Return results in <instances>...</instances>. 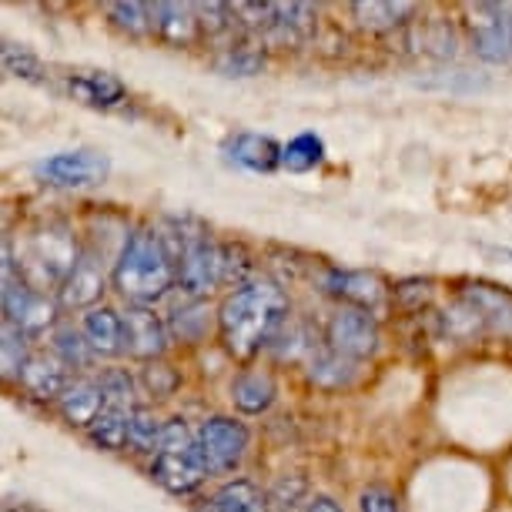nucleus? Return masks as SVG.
I'll return each instance as SVG.
<instances>
[{
	"instance_id": "1",
	"label": "nucleus",
	"mask_w": 512,
	"mask_h": 512,
	"mask_svg": "<svg viewBox=\"0 0 512 512\" xmlns=\"http://www.w3.org/2000/svg\"><path fill=\"white\" fill-rule=\"evenodd\" d=\"M288 318V298L272 278H255L231 292L218 308V332L235 359H251L275 342Z\"/></svg>"
},
{
	"instance_id": "2",
	"label": "nucleus",
	"mask_w": 512,
	"mask_h": 512,
	"mask_svg": "<svg viewBox=\"0 0 512 512\" xmlns=\"http://www.w3.org/2000/svg\"><path fill=\"white\" fill-rule=\"evenodd\" d=\"M178 251L164 241L158 231H134L124 238L114 262V288L128 298L131 305H151L161 295H168V288L178 282Z\"/></svg>"
},
{
	"instance_id": "3",
	"label": "nucleus",
	"mask_w": 512,
	"mask_h": 512,
	"mask_svg": "<svg viewBox=\"0 0 512 512\" xmlns=\"http://www.w3.org/2000/svg\"><path fill=\"white\" fill-rule=\"evenodd\" d=\"M245 449H248L245 422L228 419V415H211L195 432V452L205 462L208 476L211 472H231L245 459Z\"/></svg>"
},
{
	"instance_id": "4",
	"label": "nucleus",
	"mask_w": 512,
	"mask_h": 512,
	"mask_svg": "<svg viewBox=\"0 0 512 512\" xmlns=\"http://www.w3.org/2000/svg\"><path fill=\"white\" fill-rule=\"evenodd\" d=\"M225 282V251L208 235H185L181 245V265H178V285L185 288L191 298L211 295Z\"/></svg>"
},
{
	"instance_id": "5",
	"label": "nucleus",
	"mask_w": 512,
	"mask_h": 512,
	"mask_svg": "<svg viewBox=\"0 0 512 512\" xmlns=\"http://www.w3.org/2000/svg\"><path fill=\"white\" fill-rule=\"evenodd\" d=\"M325 335H328V349L355 362L372 359L382 345V332H379L375 315L362 312V308H349V305H342L328 318Z\"/></svg>"
},
{
	"instance_id": "6",
	"label": "nucleus",
	"mask_w": 512,
	"mask_h": 512,
	"mask_svg": "<svg viewBox=\"0 0 512 512\" xmlns=\"http://www.w3.org/2000/svg\"><path fill=\"white\" fill-rule=\"evenodd\" d=\"M466 27L472 37V47L482 61L502 64L512 57V7L502 4H469L466 7Z\"/></svg>"
},
{
	"instance_id": "7",
	"label": "nucleus",
	"mask_w": 512,
	"mask_h": 512,
	"mask_svg": "<svg viewBox=\"0 0 512 512\" xmlns=\"http://www.w3.org/2000/svg\"><path fill=\"white\" fill-rule=\"evenodd\" d=\"M111 171V161L101 151H61L37 164V175L54 188H91L101 185Z\"/></svg>"
},
{
	"instance_id": "8",
	"label": "nucleus",
	"mask_w": 512,
	"mask_h": 512,
	"mask_svg": "<svg viewBox=\"0 0 512 512\" xmlns=\"http://www.w3.org/2000/svg\"><path fill=\"white\" fill-rule=\"evenodd\" d=\"M77 258L81 255H77V248H74V238L67 235L64 228H47V231L31 235V251H27L24 268L37 265L47 282H54L57 288H61L64 278L71 275V268L77 265Z\"/></svg>"
},
{
	"instance_id": "9",
	"label": "nucleus",
	"mask_w": 512,
	"mask_h": 512,
	"mask_svg": "<svg viewBox=\"0 0 512 512\" xmlns=\"http://www.w3.org/2000/svg\"><path fill=\"white\" fill-rule=\"evenodd\" d=\"M322 288L349 308L375 315L385 305V282L375 272H352V268H328Z\"/></svg>"
},
{
	"instance_id": "10",
	"label": "nucleus",
	"mask_w": 512,
	"mask_h": 512,
	"mask_svg": "<svg viewBox=\"0 0 512 512\" xmlns=\"http://www.w3.org/2000/svg\"><path fill=\"white\" fill-rule=\"evenodd\" d=\"M121 318H124V349H128L134 359H144V362L161 359L164 349H168V328L154 315V308L128 305V312Z\"/></svg>"
},
{
	"instance_id": "11",
	"label": "nucleus",
	"mask_w": 512,
	"mask_h": 512,
	"mask_svg": "<svg viewBox=\"0 0 512 512\" xmlns=\"http://www.w3.org/2000/svg\"><path fill=\"white\" fill-rule=\"evenodd\" d=\"M208 469L205 462L198 459L195 446L188 452H158L151 462V479L158 482L161 489L175 492V496H188V492H195L201 482H205Z\"/></svg>"
},
{
	"instance_id": "12",
	"label": "nucleus",
	"mask_w": 512,
	"mask_h": 512,
	"mask_svg": "<svg viewBox=\"0 0 512 512\" xmlns=\"http://www.w3.org/2000/svg\"><path fill=\"white\" fill-rule=\"evenodd\" d=\"M462 302H469L472 308H476L482 332L502 335L512 342V295L506 292V288H496V285H486V282L466 285L462 288Z\"/></svg>"
},
{
	"instance_id": "13",
	"label": "nucleus",
	"mask_w": 512,
	"mask_h": 512,
	"mask_svg": "<svg viewBox=\"0 0 512 512\" xmlns=\"http://www.w3.org/2000/svg\"><path fill=\"white\" fill-rule=\"evenodd\" d=\"M17 382H21L34 399H44V402H51V399L61 402L64 392L71 389V382H67V365L57 359V355H47V352L27 355Z\"/></svg>"
},
{
	"instance_id": "14",
	"label": "nucleus",
	"mask_w": 512,
	"mask_h": 512,
	"mask_svg": "<svg viewBox=\"0 0 512 512\" xmlns=\"http://www.w3.org/2000/svg\"><path fill=\"white\" fill-rule=\"evenodd\" d=\"M104 292V272H101V258L94 251H81L77 265L71 268V275L64 278V285L57 288L64 308H94V302Z\"/></svg>"
},
{
	"instance_id": "15",
	"label": "nucleus",
	"mask_w": 512,
	"mask_h": 512,
	"mask_svg": "<svg viewBox=\"0 0 512 512\" xmlns=\"http://www.w3.org/2000/svg\"><path fill=\"white\" fill-rule=\"evenodd\" d=\"M228 161H235L238 168L245 171H258V175H268V171L282 168V144L268 134H255V131H241L225 144Z\"/></svg>"
},
{
	"instance_id": "16",
	"label": "nucleus",
	"mask_w": 512,
	"mask_h": 512,
	"mask_svg": "<svg viewBox=\"0 0 512 512\" xmlns=\"http://www.w3.org/2000/svg\"><path fill=\"white\" fill-rule=\"evenodd\" d=\"M154 34H158L164 44L191 47L205 31H201L195 4H171V0H161V4H154Z\"/></svg>"
},
{
	"instance_id": "17",
	"label": "nucleus",
	"mask_w": 512,
	"mask_h": 512,
	"mask_svg": "<svg viewBox=\"0 0 512 512\" xmlns=\"http://www.w3.org/2000/svg\"><path fill=\"white\" fill-rule=\"evenodd\" d=\"M67 91L77 101L91 104V108H118V104L128 101V88L121 84V77H114L108 71H88V74L67 77Z\"/></svg>"
},
{
	"instance_id": "18",
	"label": "nucleus",
	"mask_w": 512,
	"mask_h": 512,
	"mask_svg": "<svg viewBox=\"0 0 512 512\" xmlns=\"http://www.w3.org/2000/svg\"><path fill=\"white\" fill-rule=\"evenodd\" d=\"M61 405V415L71 425H81V429H91L94 422H98V415L104 412V405H108V399H104V389L101 382H91V379H81L74 382L71 389L64 392V399L57 402Z\"/></svg>"
},
{
	"instance_id": "19",
	"label": "nucleus",
	"mask_w": 512,
	"mask_h": 512,
	"mask_svg": "<svg viewBox=\"0 0 512 512\" xmlns=\"http://www.w3.org/2000/svg\"><path fill=\"white\" fill-rule=\"evenodd\" d=\"M84 338L98 355H118L124 349V318L108 305L91 308L84 315Z\"/></svg>"
},
{
	"instance_id": "20",
	"label": "nucleus",
	"mask_w": 512,
	"mask_h": 512,
	"mask_svg": "<svg viewBox=\"0 0 512 512\" xmlns=\"http://www.w3.org/2000/svg\"><path fill=\"white\" fill-rule=\"evenodd\" d=\"M208 512H275L272 499L255 482L231 479L208 499Z\"/></svg>"
},
{
	"instance_id": "21",
	"label": "nucleus",
	"mask_w": 512,
	"mask_h": 512,
	"mask_svg": "<svg viewBox=\"0 0 512 512\" xmlns=\"http://www.w3.org/2000/svg\"><path fill=\"white\" fill-rule=\"evenodd\" d=\"M278 395V385L268 372H241L235 385H231V399H235V409L245 415H262L272 409Z\"/></svg>"
},
{
	"instance_id": "22",
	"label": "nucleus",
	"mask_w": 512,
	"mask_h": 512,
	"mask_svg": "<svg viewBox=\"0 0 512 512\" xmlns=\"http://www.w3.org/2000/svg\"><path fill=\"white\" fill-rule=\"evenodd\" d=\"M315 31V7L312 4H275L272 31L265 37L275 44H302Z\"/></svg>"
},
{
	"instance_id": "23",
	"label": "nucleus",
	"mask_w": 512,
	"mask_h": 512,
	"mask_svg": "<svg viewBox=\"0 0 512 512\" xmlns=\"http://www.w3.org/2000/svg\"><path fill=\"white\" fill-rule=\"evenodd\" d=\"M352 14L365 31H392V27L405 24L415 14V4H395V0H359L352 4Z\"/></svg>"
},
{
	"instance_id": "24",
	"label": "nucleus",
	"mask_w": 512,
	"mask_h": 512,
	"mask_svg": "<svg viewBox=\"0 0 512 512\" xmlns=\"http://www.w3.org/2000/svg\"><path fill=\"white\" fill-rule=\"evenodd\" d=\"M308 379H312L315 385H322V389H345V385H352L355 379H359V362L345 359V355L328 349V352L312 359Z\"/></svg>"
},
{
	"instance_id": "25",
	"label": "nucleus",
	"mask_w": 512,
	"mask_h": 512,
	"mask_svg": "<svg viewBox=\"0 0 512 512\" xmlns=\"http://www.w3.org/2000/svg\"><path fill=\"white\" fill-rule=\"evenodd\" d=\"M91 442L98 449L118 452L128 446L131 439V412L128 409H114V405H104V412L98 415V422L88 429Z\"/></svg>"
},
{
	"instance_id": "26",
	"label": "nucleus",
	"mask_w": 512,
	"mask_h": 512,
	"mask_svg": "<svg viewBox=\"0 0 512 512\" xmlns=\"http://www.w3.org/2000/svg\"><path fill=\"white\" fill-rule=\"evenodd\" d=\"M322 161H325V141L312 131L295 134V138L282 148V168L295 171V175L318 168Z\"/></svg>"
},
{
	"instance_id": "27",
	"label": "nucleus",
	"mask_w": 512,
	"mask_h": 512,
	"mask_svg": "<svg viewBox=\"0 0 512 512\" xmlns=\"http://www.w3.org/2000/svg\"><path fill=\"white\" fill-rule=\"evenodd\" d=\"M108 17L114 21V27L128 31L131 37L154 34V4H141V0H118V4H108Z\"/></svg>"
},
{
	"instance_id": "28",
	"label": "nucleus",
	"mask_w": 512,
	"mask_h": 512,
	"mask_svg": "<svg viewBox=\"0 0 512 512\" xmlns=\"http://www.w3.org/2000/svg\"><path fill=\"white\" fill-rule=\"evenodd\" d=\"M54 355L67 365V369H84V365H91V359L98 352L91 349V342L84 338V332L64 325L54 332Z\"/></svg>"
},
{
	"instance_id": "29",
	"label": "nucleus",
	"mask_w": 512,
	"mask_h": 512,
	"mask_svg": "<svg viewBox=\"0 0 512 512\" xmlns=\"http://www.w3.org/2000/svg\"><path fill=\"white\" fill-rule=\"evenodd\" d=\"M161 429H164V422L154 419V412L151 409H134L131 412V439H128V446L134 452H154V449H161Z\"/></svg>"
},
{
	"instance_id": "30",
	"label": "nucleus",
	"mask_w": 512,
	"mask_h": 512,
	"mask_svg": "<svg viewBox=\"0 0 512 512\" xmlns=\"http://www.w3.org/2000/svg\"><path fill=\"white\" fill-rule=\"evenodd\" d=\"M4 71L11 77H24V81L41 84L44 81V64L37 61V54H31L21 44H4Z\"/></svg>"
},
{
	"instance_id": "31",
	"label": "nucleus",
	"mask_w": 512,
	"mask_h": 512,
	"mask_svg": "<svg viewBox=\"0 0 512 512\" xmlns=\"http://www.w3.org/2000/svg\"><path fill=\"white\" fill-rule=\"evenodd\" d=\"M98 382H101L108 405H114V409H128V412L138 409V405H134V382L124 369H108Z\"/></svg>"
},
{
	"instance_id": "32",
	"label": "nucleus",
	"mask_w": 512,
	"mask_h": 512,
	"mask_svg": "<svg viewBox=\"0 0 512 512\" xmlns=\"http://www.w3.org/2000/svg\"><path fill=\"white\" fill-rule=\"evenodd\" d=\"M215 67L228 77H255L265 67V54L251 51V47H238V51H228L225 57H218Z\"/></svg>"
},
{
	"instance_id": "33",
	"label": "nucleus",
	"mask_w": 512,
	"mask_h": 512,
	"mask_svg": "<svg viewBox=\"0 0 512 512\" xmlns=\"http://www.w3.org/2000/svg\"><path fill=\"white\" fill-rule=\"evenodd\" d=\"M24 332L17 325H11V322H4V375L7 379H17L21 375V369H24V362H27V345H24Z\"/></svg>"
},
{
	"instance_id": "34",
	"label": "nucleus",
	"mask_w": 512,
	"mask_h": 512,
	"mask_svg": "<svg viewBox=\"0 0 512 512\" xmlns=\"http://www.w3.org/2000/svg\"><path fill=\"white\" fill-rule=\"evenodd\" d=\"M141 379H144V385H148V392L158 395V399L171 395V392H175V385H178L175 369H168L164 362H148V365H144V372H141Z\"/></svg>"
},
{
	"instance_id": "35",
	"label": "nucleus",
	"mask_w": 512,
	"mask_h": 512,
	"mask_svg": "<svg viewBox=\"0 0 512 512\" xmlns=\"http://www.w3.org/2000/svg\"><path fill=\"white\" fill-rule=\"evenodd\" d=\"M195 11H198L201 31H208V34H221L235 21V7L231 4H195Z\"/></svg>"
},
{
	"instance_id": "36",
	"label": "nucleus",
	"mask_w": 512,
	"mask_h": 512,
	"mask_svg": "<svg viewBox=\"0 0 512 512\" xmlns=\"http://www.w3.org/2000/svg\"><path fill=\"white\" fill-rule=\"evenodd\" d=\"M191 446H195V436H191L185 419H168V422H164L158 452H188Z\"/></svg>"
},
{
	"instance_id": "37",
	"label": "nucleus",
	"mask_w": 512,
	"mask_h": 512,
	"mask_svg": "<svg viewBox=\"0 0 512 512\" xmlns=\"http://www.w3.org/2000/svg\"><path fill=\"white\" fill-rule=\"evenodd\" d=\"M359 509L362 512H399V496L385 486H369V489H362Z\"/></svg>"
},
{
	"instance_id": "38",
	"label": "nucleus",
	"mask_w": 512,
	"mask_h": 512,
	"mask_svg": "<svg viewBox=\"0 0 512 512\" xmlns=\"http://www.w3.org/2000/svg\"><path fill=\"white\" fill-rule=\"evenodd\" d=\"M305 496V479H298V476H285L278 486L268 492V499H272V509H295L298 506V499Z\"/></svg>"
},
{
	"instance_id": "39",
	"label": "nucleus",
	"mask_w": 512,
	"mask_h": 512,
	"mask_svg": "<svg viewBox=\"0 0 512 512\" xmlns=\"http://www.w3.org/2000/svg\"><path fill=\"white\" fill-rule=\"evenodd\" d=\"M395 298H399L402 305H409V308H419L422 302H429V298H432V282H419V278L402 282L399 288H395Z\"/></svg>"
},
{
	"instance_id": "40",
	"label": "nucleus",
	"mask_w": 512,
	"mask_h": 512,
	"mask_svg": "<svg viewBox=\"0 0 512 512\" xmlns=\"http://www.w3.org/2000/svg\"><path fill=\"white\" fill-rule=\"evenodd\" d=\"M302 512H342V506H338L335 499H328V496H315V499L305 502Z\"/></svg>"
},
{
	"instance_id": "41",
	"label": "nucleus",
	"mask_w": 512,
	"mask_h": 512,
	"mask_svg": "<svg viewBox=\"0 0 512 512\" xmlns=\"http://www.w3.org/2000/svg\"><path fill=\"white\" fill-rule=\"evenodd\" d=\"M7 512H14V509H7ZM21 512H37V509H21Z\"/></svg>"
}]
</instances>
